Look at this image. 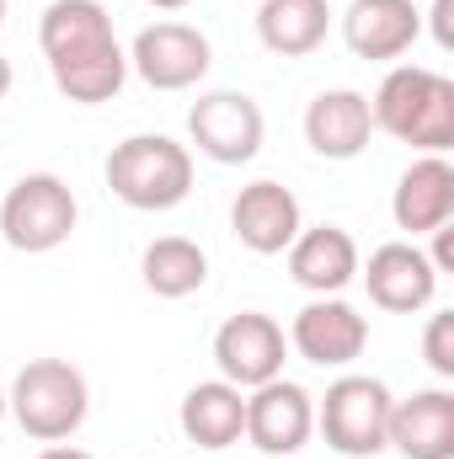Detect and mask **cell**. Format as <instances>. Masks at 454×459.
I'll list each match as a JSON object with an SVG mask.
<instances>
[{
  "label": "cell",
  "mask_w": 454,
  "mask_h": 459,
  "mask_svg": "<svg viewBox=\"0 0 454 459\" xmlns=\"http://www.w3.org/2000/svg\"><path fill=\"white\" fill-rule=\"evenodd\" d=\"M38 48L48 59L54 86L81 108L113 102L128 81V54L102 0H48L38 22Z\"/></svg>",
  "instance_id": "6da1fadb"
},
{
  "label": "cell",
  "mask_w": 454,
  "mask_h": 459,
  "mask_svg": "<svg viewBox=\"0 0 454 459\" xmlns=\"http://www.w3.org/2000/svg\"><path fill=\"white\" fill-rule=\"evenodd\" d=\"M369 113H374V128L412 144L417 155L454 150V81L428 65H396L380 81Z\"/></svg>",
  "instance_id": "7a4b0ae2"
},
{
  "label": "cell",
  "mask_w": 454,
  "mask_h": 459,
  "mask_svg": "<svg viewBox=\"0 0 454 459\" xmlns=\"http://www.w3.org/2000/svg\"><path fill=\"white\" fill-rule=\"evenodd\" d=\"M5 411L16 417V428L38 444H70L86 417H92V385L70 358H32L11 390H5Z\"/></svg>",
  "instance_id": "3957f363"
},
{
  "label": "cell",
  "mask_w": 454,
  "mask_h": 459,
  "mask_svg": "<svg viewBox=\"0 0 454 459\" xmlns=\"http://www.w3.org/2000/svg\"><path fill=\"white\" fill-rule=\"evenodd\" d=\"M102 171L118 204L139 214H166L193 193V150L171 134H128L123 144H113Z\"/></svg>",
  "instance_id": "277c9868"
},
{
  "label": "cell",
  "mask_w": 454,
  "mask_h": 459,
  "mask_svg": "<svg viewBox=\"0 0 454 459\" xmlns=\"http://www.w3.org/2000/svg\"><path fill=\"white\" fill-rule=\"evenodd\" d=\"M390 385L374 374H342L316 401V433L342 459H374L390 449Z\"/></svg>",
  "instance_id": "5b68a950"
},
{
  "label": "cell",
  "mask_w": 454,
  "mask_h": 459,
  "mask_svg": "<svg viewBox=\"0 0 454 459\" xmlns=\"http://www.w3.org/2000/svg\"><path fill=\"white\" fill-rule=\"evenodd\" d=\"M75 220H81V204H75L70 182L54 171H27L0 198V240L27 256L59 251L75 235Z\"/></svg>",
  "instance_id": "8992f818"
},
{
  "label": "cell",
  "mask_w": 454,
  "mask_h": 459,
  "mask_svg": "<svg viewBox=\"0 0 454 459\" xmlns=\"http://www.w3.org/2000/svg\"><path fill=\"white\" fill-rule=\"evenodd\" d=\"M209 65L214 48L193 22H150L128 48V70L150 91H193L209 75Z\"/></svg>",
  "instance_id": "52a82bcc"
},
{
  "label": "cell",
  "mask_w": 454,
  "mask_h": 459,
  "mask_svg": "<svg viewBox=\"0 0 454 459\" xmlns=\"http://www.w3.org/2000/svg\"><path fill=\"white\" fill-rule=\"evenodd\" d=\"M188 139L214 166H246V160L262 155L267 117L246 91H204L188 113Z\"/></svg>",
  "instance_id": "ba28073f"
},
{
  "label": "cell",
  "mask_w": 454,
  "mask_h": 459,
  "mask_svg": "<svg viewBox=\"0 0 454 459\" xmlns=\"http://www.w3.org/2000/svg\"><path fill=\"white\" fill-rule=\"evenodd\" d=\"M316 438V395L294 379H267L246 395V444L267 459H294Z\"/></svg>",
  "instance_id": "9c48e42d"
},
{
  "label": "cell",
  "mask_w": 454,
  "mask_h": 459,
  "mask_svg": "<svg viewBox=\"0 0 454 459\" xmlns=\"http://www.w3.org/2000/svg\"><path fill=\"white\" fill-rule=\"evenodd\" d=\"M358 278L369 289V299L385 310V316H417L433 305L439 294V267L428 262L423 246L412 240H385L369 251V262H358Z\"/></svg>",
  "instance_id": "30bf717a"
},
{
  "label": "cell",
  "mask_w": 454,
  "mask_h": 459,
  "mask_svg": "<svg viewBox=\"0 0 454 459\" xmlns=\"http://www.w3.org/2000/svg\"><path fill=\"white\" fill-rule=\"evenodd\" d=\"M214 363H220V379H230L235 390H257V385L284 374L289 337H284V326L273 316L240 310V316H230L225 326L214 332Z\"/></svg>",
  "instance_id": "8fae6325"
},
{
  "label": "cell",
  "mask_w": 454,
  "mask_h": 459,
  "mask_svg": "<svg viewBox=\"0 0 454 459\" xmlns=\"http://www.w3.org/2000/svg\"><path fill=\"white\" fill-rule=\"evenodd\" d=\"M289 347L316 363V368H347L353 358H363L369 347V321L358 305H347L342 294H316L294 321H289Z\"/></svg>",
  "instance_id": "7c38bea8"
},
{
  "label": "cell",
  "mask_w": 454,
  "mask_h": 459,
  "mask_svg": "<svg viewBox=\"0 0 454 459\" xmlns=\"http://www.w3.org/2000/svg\"><path fill=\"white\" fill-rule=\"evenodd\" d=\"M230 230H235V240H240L246 251L278 256V251H289L294 235L305 230V214H300V198H294L284 182L262 177V182H246V187L235 193V204H230Z\"/></svg>",
  "instance_id": "4fadbf2b"
},
{
  "label": "cell",
  "mask_w": 454,
  "mask_h": 459,
  "mask_svg": "<svg viewBox=\"0 0 454 459\" xmlns=\"http://www.w3.org/2000/svg\"><path fill=\"white\" fill-rule=\"evenodd\" d=\"M390 220L406 235H433L454 220V166L444 155H417L390 193Z\"/></svg>",
  "instance_id": "5bb4252c"
},
{
  "label": "cell",
  "mask_w": 454,
  "mask_h": 459,
  "mask_svg": "<svg viewBox=\"0 0 454 459\" xmlns=\"http://www.w3.org/2000/svg\"><path fill=\"white\" fill-rule=\"evenodd\" d=\"M423 38V11L412 0H353L342 11V43L358 59H401Z\"/></svg>",
  "instance_id": "9a60e30c"
},
{
  "label": "cell",
  "mask_w": 454,
  "mask_h": 459,
  "mask_svg": "<svg viewBox=\"0 0 454 459\" xmlns=\"http://www.w3.org/2000/svg\"><path fill=\"white\" fill-rule=\"evenodd\" d=\"M374 139V113H369V97L337 86V91H321L310 108H305V144L321 155V160H358Z\"/></svg>",
  "instance_id": "2e32d148"
},
{
  "label": "cell",
  "mask_w": 454,
  "mask_h": 459,
  "mask_svg": "<svg viewBox=\"0 0 454 459\" xmlns=\"http://www.w3.org/2000/svg\"><path fill=\"white\" fill-rule=\"evenodd\" d=\"M390 449L401 459H454V390H412L390 406Z\"/></svg>",
  "instance_id": "e0dca14e"
},
{
  "label": "cell",
  "mask_w": 454,
  "mask_h": 459,
  "mask_svg": "<svg viewBox=\"0 0 454 459\" xmlns=\"http://www.w3.org/2000/svg\"><path fill=\"white\" fill-rule=\"evenodd\" d=\"M358 240L342 225H316L300 230L294 246H289V278L305 289V294H342L353 278H358Z\"/></svg>",
  "instance_id": "ac0fdd59"
},
{
  "label": "cell",
  "mask_w": 454,
  "mask_h": 459,
  "mask_svg": "<svg viewBox=\"0 0 454 459\" xmlns=\"http://www.w3.org/2000/svg\"><path fill=\"white\" fill-rule=\"evenodd\" d=\"M182 438L209 449V455H225L246 438V390H235L230 379H204L182 395Z\"/></svg>",
  "instance_id": "d6986e66"
},
{
  "label": "cell",
  "mask_w": 454,
  "mask_h": 459,
  "mask_svg": "<svg viewBox=\"0 0 454 459\" xmlns=\"http://www.w3.org/2000/svg\"><path fill=\"white\" fill-rule=\"evenodd\" d=\"M332 5L327 0H262L257 5V38L278 59H305L327 43Z\"/></svg>",
  "instance_id": "ffe728a7"
},
{
  "label": "cell",
  "mask_w": 454,
  "mask_h": 459,
  "mask_svg": "<svg viewBox=\"0 0 454 459\" xmlns=\"http://www.w3.org/2000/svg\"><path fill=\"white\" fill-rule=\"evenodd\" d=\"M139 278L155 299H188L209 283V251L188 235H161L139 256Z\"/></svg>",
  "instance_id": "44dd1931"
},
{
  "label": "cell",
  "mask_w": 454,
  "mask_h": 459,
  "mask_svg": "<svg viewBox=\"0 0 454 459\" xmlns=\"http://www.w3.org/2000/svg\"><path fill=\"white\" fill-rule=\"evenodd\" d=\"M423 358L439 379H454V310L428 316V332H423Z\"/></svg>",
  "instance_id": "7402d4cb"
},
{
  "label": "cell",
  "mask_w": 454,
  "mask_h": 459,
  "mask_svg": "<svg viewBox=\"0 0 454 459\" xmlns=\"http://www.w3.org/2000/svg\"><path fill=\"white\" fill-rule=\"evenodd\" d=\"M433 43L439 48H454V0H433Z\"/></svg>",
  "instance_id": "603a6c76"
},
{
  "label": "cell",
  "mask_w": 454,
  "mask_h": 459,
  "mask_svg": "<svg viewBox=\"0 0 454 459\" xmlns=\"http://www.w3.org/2000/svg\"><path fill=\"white\" fill-rule=\"evenodd\" d=\"M38 459H97V455H86V449H75V444H43Z\"/></svg>",
  "instance_id": "cb8c5ba5"
},
{
  "label": "cell",
  "mask_w": 454,
  "mask_h": 459,
  "mask_svg": "<svg viewBox=\"0 0 454 459\" xmlns=\"http://www.w3.org/2000/svg\"><path fill=\"white\" fill-rule=\"evenodd\" d=\"M11 81H16V75H11V59H5V54H0V102H5V97H11Z\"/></svg>",
  "instance_id": "d4e9b609"
},
{
  "label": "cell",
  "mask_w": 454,
  "mask_h": 459,
  "mask_svg": "<svg viewBox=\"0 0 454 459\" xmlns=\"http://www.w3.org/2000/svg\"><path fill=\"white\" fill-rule=\"evenodd\" d=\"M144 5H155V11H182V5H193V0H144Z\"/></svg>",
  "instance_id": "484cf974"
},
{
  "label": "cell",
  "mask_w": 454,
  "mask_h": 459,
  "mask_svg": "<svg viewBox=\"0 0 454 459\" xmlns=\"http://www.w3.org/2000/svg\"><path fill=\"white\" fill-rule=\"evenodd\" d=\"M0 422H5V385H0Z\"/></svg>",
  "instance_id": "4316f807"
},
{
  "label": "cell",
  "mask_w": 454,
  "mask_h": 459,
  "mask_svg": "<svg viewBox=\"0 0 454 459\" xmlns=\"http://www.w3.org/2000/svg\"><path fill=\"white\" fill-rule=\"evenodd\" d=\"M0 27H5V0H0Z\"/></svg>",
  "instance_id": "83f0119b"
},
{
  "label": "cell",
  "mask_w": 454,
  "mask_h": 459,
  "mask_svg": "<svg viewBox=\"0 0 454 459\" xmlns=\"http://www.w3.org/2000/svg\"><path fill=\"white\" fill-rule=\"evenodd\" d=\"M294 459H300V455H294Z\"/></svg>",
  "instance_id": "f1b7e54d"
}]
</instances>
